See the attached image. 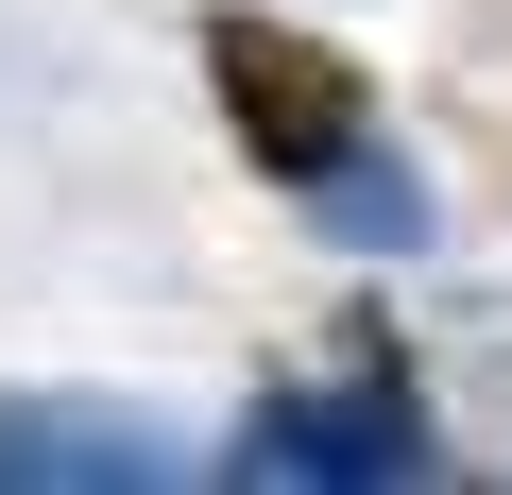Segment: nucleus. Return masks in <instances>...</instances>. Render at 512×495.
Returning <instances> with one entry per match:
<instances>
[{
  "mask_svg": "<svg viewBox=\"0 0 512 495\" xmlns=\"http://www.w3.org/2000/svg\"><path fill=\"white\" fill-rule=\"evenodd\" d=\"M205 69L239 86V137L274 154V171H325V154L359 137V86H342L325 52H291L274 18H205Z\"/></svg>",
  "mask_w": 512,
  "mask_h": 495,
  "instance_id": "f257e3e1",
  "label": "nucleus"
}]
</instances>
